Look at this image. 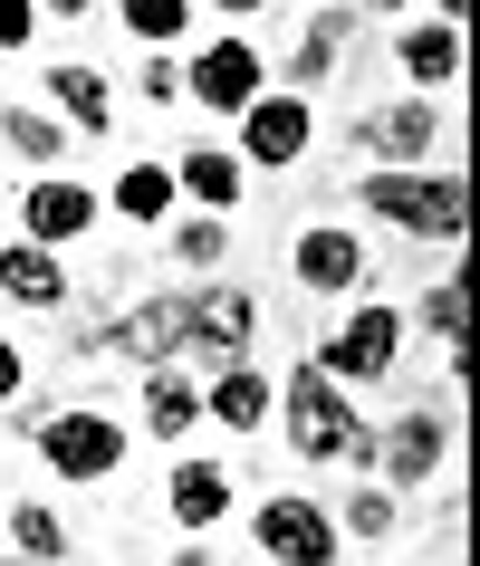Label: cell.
I'll return each mask as SVG.
<instances>
[{"instance_id": "1", "label": "cell", "mask_w": 480, "mask_h": 566, "mask_svg": "<svg viewBox=\"0 0 480 566\" xmlns=\"http://www.w3.org/2000/svg\"><path fill=\"white\" fill-rule=\"evenodd\" d=\"M289 451H299V461H356V451H365L356 403H346L336 375H317V365L289 375Z\"/></svg>"}, {"instance_id": "2", "label": "cell", "mask_w": 480, "mask_h": 566, "mask_svg": "<svg viewBox=\"0 0 480 566\" xmlns=\"http://www.w3.org/2000/svg\"><path fill=\"white\" fill-rule=\"evenodd\" d=\"M365 211H385L414 240H461V174H365Z\"/></svg>"}, {"instance_id": "3", "label": "cell", "mask_w": 480, "mask_h": 566, "mask_svg": "<svg viewBox=\"0 0 480 566\" xmlns=\"http://www.w3.org/2000/svg\"><path fill=\"white\" fill-rule=\"evenodd\" d=\"M250 336H260V307H250V289H182V356L240 365V356H250Z\"/></svg>"}, {"instance_id": "4", "label": "cell", "mask_w": 480, "mask_h": 566, "mask_svg": "<svg viewBox=\"0 0 480 566\" xmlns=\"http://www.w3.org/2000/svg\"><path fill=\"white\" fill-rule=\"evenodd\" d=\"M394 356H404V317H394V307H356L307 365H317V375H346V385H375V375H394Z\"/></svg>"}, {"instance_id": "5", "label": "cell", "mask_w": 480, "mask_h": 566, "mask_svg": "<svg viewBox=\"0 0 480 566\" xmlns=\"http://www.w3.org/2000/svg\"><path fill=\"white\" fill-rule=\"evenodd\" d=\"M39 461H49L59 480H106L125 461V432L106 413H49L39 422Z\"/></svg>"}, {"instance_id": "6", "label": "cell", "mask_w": 480, "mask_h": 566, "mask_svg": "<svg viewBox=\"0 0 480 566\" xmlns=\"http://www.w3.org/2000/svg\"><path fill=\"white\" fill-rule=\"evenodd\" d=\"M87 346H106V356H125V365H174V356H182V289H164V298L106 317Z\"/></svg>"}, {"instance_id": "7", "label": "cell", "mask_w": 480, "mask_h": 566, "mask_svg": "<svg viewBox=\"0 0 480 566\" xmlns=\"http://www.w3.org/2000/svg\"><path fill=\"white\" fill-rule=\"evenodd\" d=\"M182 87L202 96L211 116H240L250 96H270V59H260L250 39H211L202 59H192V77H182Z\"/></svg>"}, {"instance_id": "8", "label": "cell", "mask_w": 480, "mask_h": 566, "mask_svg": "<svg viewBox=\"0 0 480 566\" xmlns=\"http://www.w3.org/2000/svg\"><path fill=\"white\" fill-rule=\"evenodd\" d=\"M250 528H260L270 566H336V518L317 500H270Z\"/></svg>"}, {"instance_id": "9", "label": "cell", "mask_w": 480, "mask_h": 566, "mask_svg": "<svg viewBox=\"0 0 480 566\" xmlns=\"http://www.w3.org/2000/svg\"><path fill=\"white\" fill-rule=\"evenodd\" d=\"M20 221H30L39 250H59V240H87V231H96V192H87V182H67V174H39L30 192H20Z\"/></svg>"}, {"instance_id": "10", "label": "cell", "mask_w": 480, "mask_h": 566, "mask_svg": "<svg viewBox=\"0 0 480 566\" xmlns=\"http://www.w3.org/2000/svg\"><path fill=\"white\" fill-rule=\"evenodd\" d=\"M307 135H317V125H307V96H250V106H240V154H250V164H299Z\"/></svg>"}, {"instance_id": "11", "label": "cell", "mask_w": 480, "mask_h": 566, "mask_svg": "<svg viewBox=\"0 0 480 566\" xmlns=\"http://www.w3.org/2000/svg\"><path fill=\"white\" fill-rule=\"evenodd\" d=\"M432 135H442V116H432V106H385V116L356 125V145L385 154V174H414L422 154H432Z\"/></svg>"}, {"instance_id": "12", "label": "cell", "mask_w": 480, "mask_h": 566, "mask_svg": "<svg viewBox=\"0 0 480 566\" xmlns=\"http://www.w3.org/2000/svg\"><path fill=\"white\" fill-rule=\"evenodd\" d=\"M289 260H299V289H317V298H346V289L365 279V250L346 231H299Z\"/></svg>"}, {"instance_id": "13", "label": "cell", "mask_w": 480, "mask_h": 566, "mask_svg": "<svg viewBox=\"0 0 480 566\" xmlns=\"http://www.w3.org/2000/svg\"><path fill=\"white\" fill-rule=\"evenodd\" d=\"M442 442H451L442 413H404V422L385 432V480H404V490H414V480H432V471H442Z\"/></svg>"}, {"instance_id": "14", "label": "cell", "mask_w": 480, "mask_h": 566, "mask_svg": "<svg viewBox=\"0 0 480 566\" xmlns=\"http://www.w3.org/2000/svg\"><path fill=\"white\" fill-rule=\"evenodd\" d=\"M394 59H404L414 87H451V77H461V30H451V20H422V30L394 39Z\"/></svg>"}, {"instance_id": "15", "label": "cell", "mask_w": 480, "mask_h": 566, "mask_svg": "<svg viewBox=\"0 0 480 566\" xmlns=\"http://www.w3.org/2000/svg\"><path fill=\"white\" fill-rule=\"evenodd\" d=\"M49 96H59V116L77 125V135H106V116H116V96H106V77H96L87 59H59V67H49Z\"/></svg>"}, {"instance_id": "16", "label": "cell", "mask_w": 480, "mask_h": 566, "mask_svg": "<svg viewBox=\"0 0 480 566\" xmlns=\"http://www.w3.org/2000/svg\"><path fill=\"white\" fill-rule=\"evenodd\" d=\"M0 289H10V298H20V307H39V317H49V307L67 298L59 260H49L39 240H10V250H0Z\"/></svg>"}, {"instance_id": "17", "label": "cell", "mask_w": 480, "mask_h": 566, "mask_svg": "<svg viewBox=\"0 0 480 566\" xmlns=\"http://www.w3.org/2000/svg\"><path fill=\"white\" fill-rule=\"evenodd\" d=\"M240 182H250V174H240V154H211V145L174 164V192H192L202 211H240Z\"/></svg>"}, {"instance_id": "18", "label": "cell", "mask_w": 480, "mask_h": 566, "mask_svg": "<svg viewBox=\"0 0 480 566\" xmlns=\"http://www.w3.org/2000/svg\"><path fill=\"white\" fill-rule=\"evenodd\" d=\"M260 413H270V375H260V365H221V375H211V422L260 432Z\"/></svg>"}, {"instance_id": "19", "label": "cell", "mask_w": 480, "mask_h": 566, "mask_svg": "<svg viewBox=\"0 0 480 566\" xmlns=\"http://www.w3.org/2000/svg\"><path fill=\"white\" fill-rule=\"evenodd\" d=\"M145 422H154V432H164V442H182V432L202 422V394L182 385L174 365H145Z\"/></svg>"}, {"instance_id": "20", "label": "cell", "mask_w": 480, "mask_h": 566, "mask_svg": "<svg viewBox=\"0 0 480 566\" xmlns=\"http://www.w3.org/2000/svg\"><path fill=\"white\" fill-rule=\"evenodd\" d=\"M221 509H231V471H211V461H182V471H174V518H182V528H211Z\"/></svg>"}, {"instance_id": "21", "label": "cell", "mask_w": 480, "mask_h": 566, "mask_svg": "<svg viewBox=\"0 0 480 566\" xmlns=\"http://www.w3.org/2000/svg\"><path fill=\"white\" fill-rule=\"evenodd\" d=\"M116 211L154 231V221L174 211V174H164V164H125V174H116Z\"/></svg>"}, {"instance_id": "22", "label": "cell", "mask_w": 480, "mask_h": 566, "mask_svg": "<svg viewBox=\"0 0 480 566\" xmlns=\"http://www.w3.org/2000/svg\"><path fill=\"white\" fill-rule=\"evenodd\" d=\"M336 49H346V10H317V20H307V39H299V59H289V77H299V87L336 77Z\"/></svg>"}, {"instance_id": "23", "label": "cell", "mask_w": 480, "mask_h": 566, "mask_svg": "<svg viewBox=\"0 0 480 566\" xmlns=\"http://www.w3.org/2000/svg\"><path fill=\"white\" fill-rule=\"evenodd\" d=\"M10 537H20V557H39V566L67 557V518H59V509H39V500L10 509Z\"/></svg>"}, {"instance_id": "24", "label": "cell", "mask_w": 480, "mask_h": 566, "mask_svg": "<svg viewBox=\"0 0 480 566\" xmlns=\"http://www.w3.org/2000/svg\"><path fill=\"white\" fill-rule=\"evenodd\" d=\"M0 135H10V154H30V164H59V154H67V125L39 116V106H10V116H0Z\"/></svg>"}, {"instance_id": "25", "label": "cell", "mask_w": 480, "mask_h": 566, "mask_svg": "<svg viewBox=\"0 0 480 566\" xmlns=\"http://www.w3.org/2000/svg\"><path fill=\"white\" fill-rule=\"evenodd\" d=\"M116 10L135 39H182V20H192V0H116Z\"/></svg>"}, {"instance_id": "26", "label": "cell", "mask_w": 480, "mask_h": 566, "mask_svg": "<svg viewBox=\"0 0 480 566\" xmlns=\"http://www.w3.org/2000/svg\"><path fill=\"white\" fill-rule=\"evenodd\" d=\"M422 327L442 336V365H461V279H442V289L422 298Z\"/></svg>"}, {"instance_id": "27", "label": "cell", "mask_w": 480, "mask_h": 566, "mask_svg": "<svg viewBox=\"0 0 480 566\" xmlns=\"http://www.w3.org/2000/svg\"><path fill=\"white\" fill-rule=\"evenodd\" d=\"M174 250H182V269H211L221 250H231V231H221V221H182V231H174Z\"/></svg>"}, {"instance_id": "28", "label": "cell", "mask_w": 480, "mask_h": 566, "mask_svg": "<svg viewBox=\"0 0 480 566\" xmlns=\"http://www.w3.org/2000/svg\"><path fill=\"white\" fill-rule=\"evenodd\" d=\"M346 528H356V537H385L394 528V500H385V490H356V500H346Z\"/></svg>"}, {"instance_id": "29", "label": "cell", "mask_w": 480, "mask_h": 566, "mask_svg": "<svg viewBox=\"0 0 480 566\" xmlns=\"http://www.w3.org/2000/svg\"><path fill=\"white\" fill-rule=\"evenodd\" d=\"M30 30H39L30 0H0V49H30Z\"/></svg>"}, {"instance_id": "30", "label": "cell", "mask_w": 480, "mask_h": 566, "mask_svg": "<svg viewBox=\"0 0 480 566\" xmlns=\"http://www.w3.org/2000/svg\"><path fill=\"white\" fill-rule=\"evenodd\" d=\"M20 375H30V365H20V346H10V336H0V403H10V394H20Z\"/></svg>"}, {"instance_id": "31", "label": "cell", "mask_w": 480, "mask_h": 566, "mask_svg": "<svg viewBox=\"0 0 480 566\" xmlns=\"http://www.w3.org/2000/svg\"><path fill=\"white\" fill-rule=\"evenodd\" d=\"M432 10H442V20H451V30H461V0H432Z\"/></svg>"}, {"instance_id": "32", "label": "cell", "mask_w": 480, "mask_h": 566, "mask_svg": "<svg viewBox=\"0 0 480 566\" xmlns=\"http://www.w3.org/2000/svg\"><path fill=\"white\" fill-rule=\"evenodd\" d=\"M49 10H59V20H77V10H87V0H49Z\"/></svg>"}, {"instance_id": "33", "label": "cell", "mask_w": 480, "mask_h": 566, "mask_svg": "<svg viewBox=\"0 0 480 566\" xmlns=\"http://www.w3.org/2000/svg\"><path fill=\"white\" fill-rule=\"evenodd\" d=\"M221 10H231V20H250V10H260V0H221Z\"/></svg>"}, {"instance_id": "34", "label": "cell", "mask_w": 480, "mask_h": 566, "mask_svg": "<svg viewBox=\"0 0 480 566\" xmlns=\"http://www.w3.org/2000/svg\"><path fill=\"white\" fill-rule=\"evenodd\" d=\"M375 10H404V0H375Z\"/></svg>"}, {"instance_id": "35", "label": "cell", "mask_w": 480, "mask_h": 566, "mask_svg": "<svg viewBox=\"0 0 480 566\" xmlns=\"http://www.w3.org/2000/svg\"><path fill=\"white\" fill-rule=\"evenodd\" d=\"M317 10H327V0H317Z\"/></svg>"}, {"instance_id": "36", "label": "cell", "mask_w": 480, "mask_h": 566, "mask_svg": "<svg viewBox=\"0 0 480 566\" xmlns=\"http://www.w3.org/2000/svg\"><path fill=\"white\" fill-rule=\"evenodd\" d=\"M30 566H39V557H30Z\"/></svg>"}]
</instances>
